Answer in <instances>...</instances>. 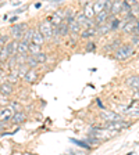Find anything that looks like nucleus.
Here are the masks:
<instances>
[{"label": "nucleus", "mask_w": 139, "mask_h": 155, "mask_svg": "<svg viewBox=\"0 0 139 155\" xmlns=\"http://www.w3.org/2000/svg\"><path fill=\"white\" fill-rule=\"evenodd\" d=\"M32 55L35 57V60L39 62V64H43V62H46V60H47V55H46L43 51H38L36 54H32Z\"/></svg>", "instance_id": "obj_25"}, {"label": "nucleus", "mask_w": 139, "mask_h": 155, "mask_svg": "<svg viewBox=\"0 0 139 155\" xmlns=\"http://www.w3.org/2000/svg\"><path fill=\"white\" fill-rule=\"evenodd\" d=\"M0 93L3 96H9V94L13 93V84L10 82H4V83L0 84Z\"/></svg>", "instance_id": "obj_10"}, {"label": "nucleus", "mask_w": 139, "mask_h": 155, "mask_svg": "<svg viewBox=\"0 0 139 155\" xmlns=\"http://www.w3.org/2000/svg\"><path fill=\"white\" fill-rule=\"evenodd\" d=\"M33 32L35 31H32V29H29V31H26V33L24 35V39L23 40H25V42H32V36H33Z\"/></svg>", "instance_id": "obj_29"}, {"label": "nucleus", "mask_w": 139, "mask_h": 155, "mask_svg": "<svg viewBox=\"0 0 139 155\" xmlns=\"http://www.w3.org/2000/svg\"><path fill=\"white\" fill-rule=\"evenodd\" d=\"M24 10H25V8H24V7H21V8H18V10H16V13H17V14H19V13H23Z\"/></svg>", "instance_id": "obj_38"}, {"label": "nucleus", "mask_w": 139, "mask_h": 155, "mask_svg": "<svg viewBox=\"0 0 139 155\" xmlns=\"http://www.w3.org/2000/svg\"><path fill=\"white\" fill-rule=\"evenodd\" d=\"M84 14L88 17V18H93L95 17V11H93V4H85V10H84Z\"/></svg>", "instance_id": "obj_23"}, {"label": "nucleus", "mask_w": 139, "mask_h": 155, "mask_svg": "<svg viewBox=\"0 0 139 155\" xmlns=\"http://www.w3.org/2000/svg\"><path fill=\"white\" fill-rule=\"evenodd\" d=\"M138 19H139V17H138Z\"/></svg>", "instance_id": "obj_40"}, {"label": "nucleus", "mask_w": 139, "mask_h": 155, "mask_svg": "<svg viewBox=\"0 0 139 155\" xmlns=\"http://www.w3.org/2000/svg\"><path fill=\"white\" fill-rule=\"evenodd\" d=\"M104 2H106V0H97L96 3L93 4V11H95V14L100 13L102 10H104Z\"/></svg>", "instance_id": "obj_26"}, {"label": "nucleus", "mask_w": 139, "mask_h": 155, "mask_svg": "<svg viewBox=\"0 0 139 155\" xmlns=\"http://www.w3.org/2000/svg\"><path fill=\"white\" fill-rule=\"evenodd\" d=\"M127 84L134 89H139V76H131L130 79H127Z\"/></svg>", "instance_id": "obj_21"}, {"label": "nucleus", "mask_w": 139, "mask_h": 155, "mask_svg": "<svg viewBox=\"0 0 139 155\" xmlns=\"http://www.w3.org/2000/svg\"><path fill=\"white\" fill-rule=\"evenodd\" d=\"M96 31L99 35H106V33H109V31H111V28H110V25H106V22H104L97 26Z\"/></svg>", "instance_id": "obj_24"}, {"label": "nucleus", "mask_w": 139, "mask_h": 155, "mask_svg": "<svg viewBox=\"0 0 139 155\" xmlns=\"http://www.w3.org/2000/svg\"><path fill=\"white\" fill-rule=\"evenodd\" d=\"M11 107L14 108V111H16V112L21 111V105H19V104H17V103H13V104H11Z\"/></svg>", "instance_id": "obj_33"}, {"label": "nucleus", "mask_w": 139, "mask_h": 155, "mask_svg": "<svg viewBox=\"0 0 139 155\" xmlns=\"http://www.w3.org/2000/svg\"><path fill=\"white\" fill-rule=\"evenodd\" d=\"M63 21H64V14H63L61 11H56V13L50 17V22H52L54 26H58Z\"/></svg>", "instance_id": "obj_8"}, {"label": "nucleus", "mask_w": 139, "mask_h": 155, "mask_svg": "<svg viewBox=\"0 0 139 155\" xmlns=\"http://www.w3.org/2000/svg\"><path fill=\"white\" fill-rule=\"evenodd\" d=\"M25 64L28 65L29 68H36L39 65V62L35 60L33 55H25Z\"/></svg>", "instance_id": "obj_20"}, {"label": "nucleus", "mask_w": 139, "mask_h": 155, "mask_svg": "<svg viewBox=\"0 0 139 155\" xmlns=\"http://www.w3.org/2000/svg\"><path fill=\"white\" fill-rule=\"evenodd\" d=\"M18 21V17H11L10 18V22H17Z\"/></svg>", "instance_id": "obj_37"}, {"label": "nucleus", "mask_w": 139, "mask_h": 155, "mask_svg": "<svg viewBox=\"0 0 139 155\" xmlns=\"http://www.w3.org/2000/svg\"><path fill=\"white\" fill-rule=\"evenodd\" d=\"M11 116H13V112H11L10 108H2V110H0V120H2V122L9 120Z\"/></svg>", "instance_id": "obj_14"}, {"label": "nucleus", "mask_w": 139, "mask_h": 155, "mask_svg": "<svg viewBox=\"0 0 139 155\" xmlns=\"http://www.w3.org/2000/svg\"><path fill=\"white\" fill-rule=\"evenodd\" d=\"M65 21H67V24H68V29H70V32L71 33H79V24L75 21V18L72 15H70L68 18H65Z\"/></svg>", "instance_id": "obj_6"}, {"label": "nucleus", "mask_w": 139, "mask_h": 155, "mask_svg": "<svg viewBox=\"0 0 139 155\" xmlns=\"http://www.w3.org/2000/svg\"><path fill=\"white\" fill-rule=\"evenodd\" d=\"M134 43H135V45H139V35L134 36Z\"/></svg>", "instance_id": "obj_35"}, {"label": "nucleus", "mask_w": 139, "mask_h": 155, "mask_svg": "<svg viewBox=\"0 0 139 155\" xmlns=\"http://www.w3.org/2000/svg\"><path fill=\"white\" fill-rule=\"evenodd\" d=\"M45 36L42 35V32L40 31H35L33 32V36H32V43H36V45H40L42 46L43 43H45Z\"/></svg>", "instance_id": "obj_13"}, {"label": "nucleus", "mask_w": 139, "mask_h": 155, "mask_svg": "<svg viewBox=\"0 0 139 155\" xmlns=\"http://www.w3.org/2000/svg\"><path fill=\"white\" fill-rule=\"evenodd\" d=\"M95 50H96V45H95V43H89V45L86 46V51H95Z\"/></svg>", "instance_id": "obj_32"}, {"label": "nucleus", "mask_w": 139, "mask_h": 155, "mask_svg": "<svg viewBox=\"0 0 139 155\" xmlns=\"http://www.w3.org/2000/svg\"><path fill=\"white\" fill-rule=\"evenodd\" d=\"M26 53H29V43L25 40L18 42V54L19 55H26Z\"/></svg>", "instance_id": "obj_12"}, {"label": "nucleus", "mask_w": 139, "mask_h": 155, "mask_svg": "<svg viewBox=\"0 0 139 155\" xmlns=\"http://www.w3.org/2000/svg\"><path fill=\"white\" fill-rule=\"evenodd\" d=\"M100 118L103 120H106V122H114V120H120L121 119V116L117 112H114V111H107V110L102 111Z\"/></svg>", "instance_id": "obj_3"}, {"label": "nucleus", "mask_w": 139, "mask_h": 155, "mask_svg": "<svg viewBox=\"0 0 139 155\" xmlns=\"http://www.w3.org/2000/svg\"><path fill=\"white\" fill-rule=\"evenodd\" d=\"M29 51L32 53V54H36L38 51H40V45H36V43H32L29 45Z\"/></svg>", "instance_id": "obj_27"}, {"label": "nucleus", "mask_w": 139, "mask_h": 155, "mask_svg": "<svg viewBox=\"0 0 139 155\" xmlns=\"http://www.w3.org/2000/svg\"><path fill=\"white\" fill-rule=\"evenodd\" d=\"M75 21H77L78 24H79V26H93V22L91 21V18H88L86 15L84 14V11H81V13H78V15L75 17Z\"/></svg>", "instance_id": "obj_4"}, {"label": "nucleus", "mask_w": 139, "mask_h": 155, "mask_svg": "<svg viewBox=\"0 0 139 155\" xmlns=\"http://www.w3.org/2000/svg\"><path fill=\"white\" fill-rule=\"evenodd\" d=\"M39 31L42 32V35L45 36V39H50L53 36V24L50 22V19H46L39 24Z\"/></svg>", "instance_id": "obj_2"}, {"label": "nucleus", "mask_w": 139, "mask_h": 155, "mask_svg": "<svg viewBox=\"0 0 139 155\" xmlns=\"http://www.w3.org/2000/svg\"><path fill=\"white\" fill-rule=\"evenodd\" d=\"M109 11H106V10H102L100 13L96 14V24L97 25H100V24H104L109 19Z\"/></svg>", "instance_id": "obj_11"}, {"label": "nucleus", "mask_w": 139, "mask_h": 155, "mask_svg": "<svg viewBox=\"0 0 139 155\" xmlns=\"http://www.w3.org/2000/svg\"><path fill=\"white\" fill-rule=\"evenodd\" d=\"M113 2H114V0H106V2H104V10H106V11H109V13H110L111 6H113Z\"/></svg>", "instance_id": "obj_31"}, {"label": "nucleus", "mask_w": 139, "mask_h": 155, "mask_svg": "<svg viewBox=\"0 0 139 155\" xmlns=\"http://www.w3.org/2000/svg\"><path fill=\"white\" fill-rule=\"evenodd\" d=\"M10 51H9V48L4 46V47H2L0 48V62H6L7 60L10 58Z\"/></svg>", "instance_id": "obj_18"}, {"label": "nucleus", "mask_w": 139, "mask_h": 155, "mask_svg": "<svg viewBox=\"0 0 139 155\" xmlns=\"http://www.w3.org/2000/svg\"><path fill=\"white\" fill-rule=\"evenodd\" d=\"M68 32H70V29H68V24H67V21L64 19V21L57 26V32H56V35L57 36H65Z\"/></svg>", "instance_id": "obj_9"}, {"label": "nucleus", "mask_w": 139, "mask_h": 155, "mask_svg": "<svg viewBox=\"0 0 139 155\" xmlns=\"http://www.w3.org/2000/svg\"><path fill=\"white\" fill-rule=\"evenodd\" d=\"M110 28H111V31H114V29H117L118 26H120V19L118 18H111L110 21Z\"/></svg>", "instance_id": "obj_28"}, {"label": "nucleus", "mask_w": 139, "mask_h": 155, "mask_svg": "<svg viewBox=\"0 0 139 155\" xmlns=\"http://www.w3.org/2000/svg\"><path fill=\"white\" fill-rule=\"evenodd\" d=\"M95 33H97L96 28H93V26H89L88 29H85L84 32L81 33V38L86 39V38H91V36H95Z\"/></svg>", "instance_id": "obj_22"}, {"label": "nucleus", "mask_w": 139, "mask_h": 155, "mask_svg": "<svg viewBox=\"0 0 139 155\" xmlns=\"http://www.w3.org/2000/svg\"><path fill=\"white\" fill-rule=\"evenodd\" d=\"M96 103H97V105L100 107L102 110H104V107H103V104H102V101H100V100H99V98H97V100H96Z\"/></svg>", "instance_id": "obj_36"}, {"label": "nucleus", "mask_w": 139, "mask_h": 155, "mask_svg": "<svg viewBox=\"0 0 139 155\" xmlns=\"http://www.w3.org/2000/svg\"><path fill=\"white\" fill-rule=\"evenodd\" d=\"M134 33H135V35H139V22H136L135 29H134Z\"/></svg>", "instance_id": "obj_34"}, {"label": "nucleus", "mask_w": 139, "mask_h": 155, "mask_svg": "<svg viewBox=\"0 0 139 155\" xmlns=\"http://www.w3.org/2000/svg\"><path fill=\"white\" fill-rule=\"evenodd\" d=\"M134 53V47L131 45H124V46H120V47L116 50L114 55H116L117 60H120V61H124L127 60L128 57H131V54Z\"/></svg>", "instance_id": "obj_1"}, {"label": "nucleus", "mask_w": 139, "mask_h": 155, "mask_svg": "<svg viewBox=\"0 0 139 155\" xmlns=\"http://www.w3.org/2000/svg\"><path fill=\"white\" fill-rule=\"evenodd\" d=\"M25 28H26V24H18V25H14L13 28H11V35H13V38L21 39L24 36L23 31Z\"/></svg>", "instance_id": "obj_7"}, {"label": "nucleus", "mask_w": 139, "mask_h": 155, "mask_svg": "<svg viewBox=\"0 0 139 155\" xmlns=\"http://www.w3.org/2000/svg\"><path fill=\"white\" fill-rule=\"evenodd\" d=\"M35 7L36 8H40V7H42V3H35Z\"/></svg>", "instance_id": "obj_39"}, {"label": "nucleus", "mask_w": 139, "mask_h": 155, "mask_svg": "<svg viewBox=\"0 0 139 155\" xmlns=\"http://www.w3.org/2000/svg\"><path fill=\"white\" fill-rule=\"evenodd\" d=\"M121 7H123V0H114V2H113V6H111L110 13L113 14V15L121 13Z\"/></svg>", "instance_id": "obj_15"}, {"label": "nucleus", "mask_w": 139, "mask_h": 155, "mask_svg": "<svg viewBox=\"0 0 139 155\" xmlns=\"http://www.w3.org/2000/svg\"><path fill=\"white\" fill-rule=\"evenodd\" d=\"M103 127H104V129H111V130H117V132H120V130L128 127V125L123 123L121 120H114V122H109L107 125H104Z\"/></svg>", "instance_id": "obj_5"}, {"label": "nucleus", "mask_w": 139, "mask_h": 155, "mask_svg": "<svg viewBox=\"0 0 139 155\" xmlns=\"http://www.w3.org/2000/svg\"><path fill=\"white\" fill-rule=\"evenodd\" d=\"M131 13H132L136 18L139 17V3H138V2H136L135 4H132V6H131Z\"/></svg>", "instance_id": "obj_30"}, {"label": "nucleus", "mask_w": 139, "mask_h": 155, "mask_svg": "<svg viewBox=\"0 0 139 155\" xmlns=\"http://www.w3.org/2000/svg\"><path fill=\"white\" fill-rule=\"evenodd\" d=\"M70 141L72 143V144H75V145H78V147H81V148H85V150H91L92 147L89 144H88L86 141H82V140H77V139H70Z\"/></svg>", "instance_id": "obj_19"}, {"label": "nucleus", "mask_w": 139, "mask_h": 155, "mask_svg": "<svg viewBox=\"0 0 139 155\" xmlns=\"http://www.w3.org/2000/svg\"><path fill=\"white\" fill-rule=\"evenodd\" d=\"M25 114L21 112V111H18V112H16L13 116H11V119H13L14 123H23L24 120H25Z\"/></svg>", "instance_id": "obj_17"}, {"label": "nucleus", "mask_w": 139, "mask_h": 155, "mask_svg": "<svg viewBox=\"0 0 139 155\" xmlns=\"http://www.w3.org/2000/svg\"><path fill=\"white\" fill-rule=\"evenodd\" d=\"M24 79H25V82H28V83H32V82L36 79V71H35V68H31V69H28V72L24 75Z\"/></svg>", "instance_id": "obj_16"}]
</instances>
